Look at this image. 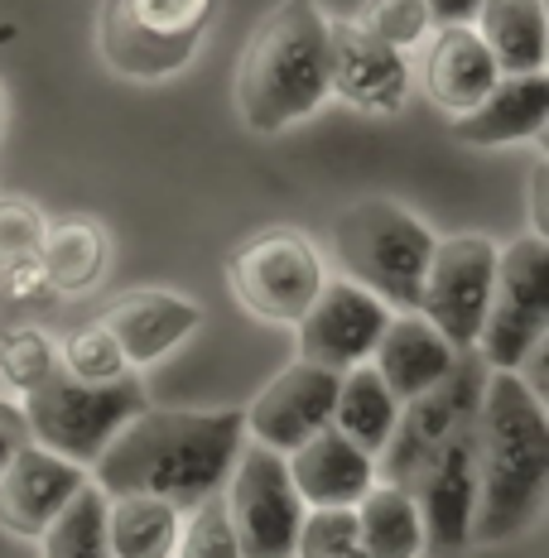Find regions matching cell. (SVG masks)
<instances>
[{"label": "cell", "mask_w": 549, "mask_h": 558, "mask_svg": "<svg viewBox=\"0 0 549 558\" xmlns=\"http://www.w3.org/2000/svg\"><path fill=\"white\" fill-rule=\"evenodd\" d=\"M357 520V549L361 558H419L425 554V530H419L415 496L405 486L377 482L353 506Z\"/></svg>", "instance_id": "obj_25"}, {"label": "cell", "mask_w": 549, "mask_h": 558, "mask_svg": "<svg viewBox=\"0 0 549 558\" xmlns=\"http://www.w3.org/2000/svg\"><path fill=\"white\" fill-rule=\"evenodd\" d=\"M323 279H329V265L299 227H265L227 255L231 299L271 328H295Z\"/></svg>", "instance_id": "obj_8"}, {"label": "cell", "mask_w": 549, "mask_h": 558, "mask_svg": "<svg viewBox=\"0 0 549 558\" xmlns=\"http://www.w3.org/2000/svg\"><path fill=\"white\" fill-rule=\"evenodd\" d=\"M150 404L145 386L135 376H121L111 386H87V380L68 376L63 366L49 380H39L29 395H20V418L34 434V444L58 452V458L92 468L102 448L116 438L126 418H135Z\"/></svg>", "instance_id": "obj_6"}, {"label": "cell", "mask_w": 549, "mask_h": 558, "mask_svg": "<svg viewBox=\"0 0 549 558\" xmlns=\"http://www.w3.org/2000/svg\"><path fill=\"white\" fill-rule=\"evenodd\" d=\"M87 486L77 462L58 458L39 444H20L0 472V530L15 539H39L49 520Z\"/></svg>", "instance_id": "obj_17"}, {"label": "cell", "mask_w": 549, "mask_h": 558, "mask_svg": "<svg viewBox=\"0 0 549 558\" xmlns=\"http://www.w3.org/2000/svg\"><path fill=\"white\" fill-rule=\"evenodd\" d=\"M15 434H10V418L0 414V472H5V462H10V452H15Z\"/></svg>", "instance_id": "obj_37"}, {"label": "cell", "mask_w": 549, "mask_h": 558, "mask_svg": "<svg viewBox=\"0 0 549 558\" xmlns=\"http://www.w3.org/2000/svg\"><path fill=\"white\" fill-rule=\"evenodd\" d=\"M434 241L425 217L395 197H361L333 217V255L343 275L391 313H415Z\"/></svg>", "instance_id": "obj_4"}, {"label": "cell", "mask_w": 549, "mask_h": 558, "mask_svg": "<svg viewBox=\"0 0 549 558\" xmlns=\"http://www.w3.org/2000/svg\"><path fill=\"white\" fill-rule=\"evenodd\" d=\"M530 222H535V236H549V213H545V159L535 165V179H530Z\"/></svg>", "instance_id": "obj_36"}, {"label": "cell", "mask_w": 549, "mask_h": 558, "mask_svg": "<svg viewBox=\"0 0 549 558\" xmlns=\"http://www.w3.org/2000/svg\"><path fill=\"white\" fill-rule=\"evenodd\" d=\"M222 486H227L222 510L231 520L241 558H295V534L309 506L299 501L279 452L261 444H241Z\"/></svg>", "instance_id": "obj_9"}, {"label": "cell", "mask_w": 549, "mask_h": 558, "mask_svg": "<svg viewBox=\"0 0 549 558\" xmlns=\"http://www.w3.org/2000/svg\"><path fill=\"white\" fill-rule=\"evenodd\" d=\"M458 356L463 352H453V347L443 342L419 313H391L385 332L377 337L371 366H377V376L385 380V390L405 404V400H415V395L434 390L439 380L453 371Z\"/></svg>", "instance_id": "obj_21"}, {"label": "cell", "mask_w": 549, "mask_h": 558, "mask_svg": "<svg viewBox=\"0 0 549 558\" xmlns=\"http://www.w3.org/2000/svg\"><path fill=\"white\" fill-rule=\"evenodd\" d=\"M44 207L34 197H20V193H5L0 197V270L20 260H34L39 255V241H44Z\"/></svg>", "instance_id": "obj_33"}, {"label": "cell", "mask_w": 549, "mask_h": 558, "mask_svg": "<svg viewBox=\"0 0 549 558\" xmlns=\"http://www.w3.org/2000/svg\"><path fill=\"white\" fill-rule=\"evenodd\" d=\"M20 39V25L15 20H0V49H5V44H15Z\"/></svg>", "instance_id": "obj_38"}, {"label": "cell", "mask_w": 549, "mask_h": 558, "mask_svg": "<svg viewBox=\"0 0 549 558\" xmlns=\"http://www.w3.org/2000/svg\"><path fill=\"white\" fill-rule=\"evenodd\" d=\"M0 125H5V87H0Z\"/></svg>", "instance_id": "obj_39"}, {"label": "cell", "mask_w": 549, "mask_h": 558, "mask_svg": "<svg viewBox=\"0 0 549 558\" xmlns=\"http://www.w3.org/2000/svg\"><path fill=\"white\" fill-rule=\"evenodd\" d=\"M329 97V10L279 0L251 29L231 77V107L255 135H285L319 116Z\"/></svg>", "instance_id": "obj_3"}, {"label": "cell", "mask_w": 549, "mask_h": 558, "mask_svg": "<svg viewBox=\"0 0 549 558\" xmlns=\"http://www.w3.org/2000/svg\"><path fill=\"white\" fill-rule=\"evenodd\" d=\"M463 356L453 362V371L439 380L434 390H425V395H415V400L401 404V418H395L385 448L377 452V458H381L377 462V476L385 472V482H391V486H405V476L415 482V472L425 468L429 458H434L443 438L473 424L477 390H482V380L473 376V366H467Z\"/></svg>", "instance_id": "obj_12"}, {"label": "cell", "mask_w": 549, "mask_h": 558, "mask_svg": "<svg viewBox=\"0 0 549 558\" xmlns=\"http://www.w3.org/2000/svg\"><path fill=\"white\" fill-rule=\"evenodd\" d=\"M295 558H361L353 510H303Z\"/></svg>", "instance_id": "obj_32"}, {"label": "cell", "mask_w": 549, "mask_h": 558, "mask_svg": "<svg viewBox=\"0 0 549 558\" xmlns=\"http://www.w3.org/2000/svg\"><path fill=\"white\" fill-rule=\"evenodd\" d=\"M247 444L241 410H140L92 462L107 496H159L198 506L222 492L231 462Z\"/></svg>", "instance_id": "obj_1"}, {"label": "cell", "mask_w": 549, "mask_h": 558, "mask_svg": "<svg viewBox=\"0 0 549 558\" xmlns=\"http://www.w3.org/2000/svg\"><path fill=\"white\" fill-rule=\"evenodd\" d=\"M415 510L425 530L429 554H463L473 544V510H477V468H473V424L449 434L439 452L415 472Z\"/></svg>", "instance_id": "obj_14"}, {"label": "cell", "mask_w": 549, "mask_h": 558, "mask_svg": "<svg viewBox=\"0 0 549 558\" xmlns=\"http://www.w3.org/2000/svg\"><path fill=\"white\" fill-rule=\"evenodd\" d=\"M58 366H63L68 376L87 380V386H111V380L131 376L121 347L111 342V332L102 328V323H87V328L68 332L63 342H58Z\"/></svg>", "instance_id": "obj_29"}, {"label": "cell", "mask_w": 549, "mask_h": 558, "mask_svg": "<svg viewBox=\"0 0 549 558\" xmlns=\"http://www.w3.org/2000/svg\"><path fill=\"white\" fill-rule=\"evenodd\" d=\"M501 68L473 25H439L419 44V87L439 111L463 116L497 87Z\"/></svg>", "instance_id": "obj_18"}, {"label": "cell", "mask_w": 549, "mask_h": 558, "mask_svg": "<svg viewBox=\"0 0 549 558\" xmlns=\"http://www.w3.org/2000/svg\"><path fill=\"white\" fill-rule=\"evenodd\" d=\"M357 29H367L371 39H381L385 49L410 53L429 39V10L425 0H361L357 15H347Z\"/></svg>", "instance_id": "obj_30"}, {"label": "cell", "mask_w": 549, "mask_h": 558, "mask_svg": "<svg viewBox=\"0 0 549 558\" xmlns=\"http://www.w3.org/2000/svg\"><path fill=\"white\" fill-rule=\"evenodd\" d=\"M174 558H241L237 534H231V520L222 510V496H203L189 520L179 525V544H174Z\"/></svg>", "instance_id": "obj_31"}, {"label": "cell", "mask_w": 549, "mask_h": 558, "mask_svg": "<svg viewBox=\"0 0 549 558\" xmlns=\"http://www.w3.org/2000/svg\"><path fill=\"white\" fill-rule=\"evenodd\" d=\"M285 468L309 510H353L377 486V458L347 444L333 424L303 438L295 452H285Z\"/></svg>", "instance_id": "obj_19"}, {"label": "cell", "mask_w": 549, "mask_h": 558, "mask_svg": "<svg viewBox=\"0 0 549 558\" xmlns=\"http://www.w3.org/2000/svg\"><path fill=\"white\" fill-rule=\"evenodd\" d=\"M0 275H5V294L15 299V304L34 308V304H44V299H53L49 279H44V270H39V260H20V265H10V270H0Z\"/></svg>", "instance_id": "obj_34"}, {"label": "cell", "mask_w": 549, "mask_h": 558, "mask_svg": "<svg viewBox=\"0 0 549 558\" xmlns=\"http://www.w3.org/2000/svg\"><path fill=\"white\" fill-rule=\"evenodd\" d=\"M492 275H497V241L487 231H458V236L434 241L415 313L453 352H473L487 299H492Z\"/></svg>", "instance_id": "obj_10"}, {"label": "cell", "mask_w": 549, "mask_h": 558, "mask_svg": "<svg viewBox=\"0 0 549 558\" xmlns=\"http://www.w3.org/2000/svg\"><path fill=\"white\" fill-rule=\"evenodd\" d=\"M545 125H549V77L521 73V77H497V87L473 111L453 116L449 135L473 149H501V145L540 140Z\"/></svg>", "instance_id": "obj_20"}, {"label": "cell", "mask_w": 549, "mask_h": 558, "mask_svg": "<svg viewBox=\"0 0 549 558\" xmlns=\"http://www.w3.org/2000/svg\"><path fill=\"white\" fill-rule=\"evenodd\" d=\"M58 371V342L39 328H10L0 332V390L29 395L39 380H49Z\"/></svg>", "instance_id": "obj_28"}, {"label": "cell", "mask_w": 549, "mask_h": 558, "mask_svg": "<svg viewBox=\"0 0 549 558\" xmlns=\"http://www.w3.org/2000/svg\"><path fill=\"white\" fill-rule=\"evenodd\" d=\"M39 270L49 279V294L58 299H83L102 284L111 260V236L97 217H58L44 227L39 241Z\"/></svg>", "instance_id": "obj_22"}, {"label": "cell", "mask_w": 549, "mask_h": 558, "mask_svg": "<svg viewBox=\"0 0 549 558\" xmlns=\"http://www.w3.org/2000/svg\"><path fill=\"white\" fill-rule=\"evenodd\" d=\"M333 395H337V371H323L313 362H295L279 376L261 386V395L241 410L247 438L271 452H295L303 438H313L319 428H329L333 418Z\"/></svg>", "instance_id": "obj_15"}, {"label": "cell", "mask_w": 549, "mask_h": 558, "mask_svg": "<svg viewBox=\"0 0 549 558\" xmlns=\"http://www.w3.org/2000/svg\"><path fill=\"white\" fill-rule=\"evenodd\" d=\"M473 544H501L540 515L549 492V414L521 371H487L473 410Z\"/></svg>", "instance_id": "obj_2"}, {"label": "cell", "mask_w": 549, "mask_h": 558, "mask_svg": "<svg viewBox=\"0 0 549 558\" xmlns=\"http://www.w3.org/2000/svg\"><path fill=\"white\" fill-rule=\"evenodd\" d=\"M97 323L121 347L126 366L140 371L165 362L169 352H179L203 328V304L179 294V289H126L97 313Z\"/></svg>", "instance_id": "obj_16"}, {"label": "cell", "mask_w": 549, "mask_h": 558, "mask_svg": "<svg viewBox=\"0 0 549 558\" xmlns=\"http://www.w3.org/2000/svg\"><path fill=\"white\" fill-rule=\"evenodd\" d=\"M44 539V558H111L107 554V492L87 482L58 515L49 520Z\"/></svg>", "instance_id": "obj_27"}, {"label": "cell", "mask_w": 549, "mask_h": 558, "mask_svg": "<svg viewBox=\"0 0 549 558\" xmlns=\"http://www.w3.org/2000/svg\"><path fill=\"white\" fill-rule=\"evenodd\" d=\"M395 418H401V400L385 390V380L377 376V366L361 362L337 371V395H333V418L329 424L347 444H357L367 458H377L391 438Z\"/></svg>", "instance_id": "obj_24"}, {"label": "cell", "mask_w": 549, "mask_h": 558, "mask_svg": "<svg viewBox=\"0 0 549 558\" xmlns=\"http://www.w3.org/2000/svg\"><path fill=\"white\" fill-rule=\"evenodd\" d=\"M183 510L159 496H107V554L111 558H174Z\"/></svg>", "instance_id": "obj_26"}, {"label": "cell", "mask_w": 549, "mask_h": 558, "mask_svg": "<svg viewBox=\"0 0 549 558\" xmlns=\"http://www.w3.org/2000/svg\"><path fill=\"white\" fill-rule=\"evenodd\" d=\"M217 25V0H102L97 53L126 83H169L189 73Z\"/></svg>", "instance_id": "obj_5"}, {"label": "cell", "mask_w": 549, "mask_h": 558, "mask_svg": "<svg viewBox=\"0 0 549 558\" xmlns=\"http://www.w3.org/2000/svg\"><path fill=\"white\" fill-rule=\"evenodd\" d=\"M385 323H391V308L377 294H367L347 275L337 279L329 275L323 289L313 294V304L303 308V318L295 323L299 362H313L323 371H347V366L371 362Z\"/></svg>", "instance_id": "obj_11"}, {"label": "cell", "mask_w": 549, "mask_h": 558, "mask_svg": "<svg viewBox=\"0 0 549 558\" xmlns=\"http://www.w3.org/2000/svg\"><path fill=\"white\" fill-rule=\"evenodd\" d=\"M410 87V53L385 49L353 20H329V97L367 116H401Z\"/></svg>", "instance_id": "obj_13"}, {"label": "cell", "mask_w": 549, "mask_h": 558, "mask_svg": "<svg viewBox=\"0 0 549 558\" xmlns=\"http://www.w3.org/2000/svg\"><path fill=\"white\" fill-rule=\"evenodd\" d=\"M429 10V25H473L477 10H482V0H425Z\"/></svg>", "instance_id": "obj_35"}, {"label": "cell", "mask_w": 549, "mask_h": 558, "mask_svg": "<svg viewBox=\"0 0 549 558\" xmlns=\"http://www.w3.org/2000/svg\"><path fill=\"white\" fill-rule=\"evenodd\" d=\"M549 328V241L516 236L511 246H497L492 299H487L482 328H477V362L487 371H521L540 352Z\"/></svg>", "instance_id": "obj_7"}, {"label": "cell", "mask_w": 549, "mask_h": 558, "mask_svg": "<svg viewBox=\"0 0 549 558\" xmlns=\"http://www.w3.org/2000/svg\"><path fill=\"white\" fill-rule=\"evenodd\" d=\"M473 29L492 49L501 77L545 73V58H549L545 0H482Z\"/></svg>", "instance_id": "obj_23"}]
</instances>
